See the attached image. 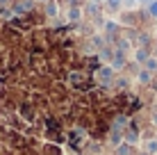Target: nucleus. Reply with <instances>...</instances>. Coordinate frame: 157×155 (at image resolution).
Listing matches in <instances>:
<instances>
[{"label": "nucleus", "instance_id": "obj_6", "mask_svg": "<svg viewBox=\"0 0 157 155\" xmlns=\"http://www.w3.org/2000/svg\"><path fill=\"white\" fill-rule=\"evenodd\" d=\"M118 155H130V146H128V144L118 146Z\"/></svg>", "mask_w": 157, "mask_h": 155}, {"label": "nucleus", "instance_id": "obj_2", "mask_svg": "<svg viewBox=\"0 0 157 155\" xmlns=\"http://www.w3.org/2000/svg\"><path fill=\"white\" fill-rule=\"evenodd\" d=\"M146 151H148L150 155H155V153H157V139H153V141L146 144Z\"/></svg>", "mask_w": 157, "mask_h": 155}, {"label": "nucleus", "instance_id": "obj_5", "mask_svg": "<svg viewBox=\"0 0 157 155\" xmlns=\"http://www.w3.org/2000/svg\"><path fill=\"white\" fill-rule=\"evenodd\" d=\"M137 60L139 62H146V60H148V52H146V50H137Z\"/></svg>", "mask_w": 157, "mask_h": 155}, {"label": "nucleus", "instance_id": "obj_1", "mask_svg": "<svg viewBox=\"0 0 157 155\" xmlns=\"http://www.w3.org/2000/svg\"><path fill=\"white\" fill-rule=\"evenodd\" d=\"M112 78H114V71H112L109 66H102V68H98V82H102V84H109V82H112Z\"/></svg>", "mask_w": 157, "mask_h": 155}, {"label": "nucleus", "instance_id": "obj_3", "mask_svg": "<svg viewBox=\"0 0 157 155\" xmlns=\"http://www.w3.org/2000/svg\"><path fill=\"white\" fill-rule=\"evenodd\" d=\"M46 12H48V16H55L57 14V5L55 2H48L46 5Z\"/></svg>", "mask_w": 157, "mask_h": 155}, {"label": "nucleus", "instance_id": "obj_8", "mask_svg": "<svg viewBox=\"0 0 157 155\" xmlns=\"http://www.w3.org/2000/svg\"><path fill=\"white\" fill-rule=\"evenodd\" d=\"M146 66L148 68H157V62L155 60H146Z\"/></svg>", "mask_w": 157, "mask_h": 155}, {"label": "nucleus", "instance_id": "obj_4", "mask_svg": "<svg viewBox=\"0 0 157 155\" xmlns=\"http://www.w3.org/2000/svg\"><path fill=\"white\" fill-rule=\"evenodd\" d=\"M68 18H71V21H78V18H80V9H78V7H73L71 12H68Z\"/></svg>", "mask_w": 157, "mask_h": 155}, {"label": "nucleus", "instance_id": "obj_10", "mask_svg": "<svg viewBox=\"0 0 157 155\" xmlns=\"http://www.w3.org/2000/svg\"><path fill=\"white\" fill-rule=\"evenodd\" d=\"M118 2L121 0H109V7H118Z\"/></svg>", "mask_w": 157, "mask_h": 155}, {"label": "nucleus", "instance_id": "obj_9", "mask_svg": "<svg viewBox=\"0 0 157 155\" xmlns=\"http://www.w3.org/2000/svg\"><path fill=\"white\" fill-rule=\"evenodd\" d=\"M139 78H141L144 82H148V80H150V76H148V73H146V71H144V73H139Z\"/></svg>", "mask_w": 157, "mask_h": 155}, {"label": "nucleus", "instance_id": "obj_7", "mask_svg": "<svg viewBox=\"0 0 157 155\" xmlns=\"http://www.w3.org/2000/svg\"><path fill=\"white\" fill-rule=\"evenodd\" d=\"M150 14L157 16V0H153V2H150Z\"/></svg>", "mask_w": 157, "mask_h": 155}]
</instances>
